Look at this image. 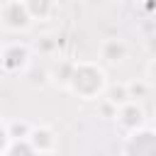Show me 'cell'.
Listing matches in <instances>:
<instances>
[{"label": "cell", "mask_w": 156, "mask_h": 156, "mask_svg": "<svg viewBox=\"0 0 156 156\" xmlns=\"http://www.w3.org/2000/svg\"><path fill=\"white\" fill-rule=\"evenodd\" d=\"M107 73L102 66H98L95 61H76L71 83H68V93L76 95L78 100H100L107 90Z\"/></svg>", "instance_id": "6da1fadb"}, {"label": "cell", "mask_w": 156, "mask_h": 156, "mask_svg": "<svg viewBox=\"0 0 156 156\" xmlns=\"http://www.w3.org/2000/svg\"><path fill=\"white\" fill-rule=\"evenodd\" d=\"M119 151L124 156H156V127L146 122V124L127 132Z\"/></svg>", "instance_id": "7a4b0ae2"}, {"label": "cell", "mask_w": 156, "mask_h": 156, "mask_svg": "<svg viewBox=\"0 0 156 156\" xmlns=\"http://www.w3.org/2000/svg\"><path fill=\"white\" fill-rule=\"evenodd\" d=\"M0 66L5 76H20L32 66V46L24 41H10L0 51Z\"/></svg>", "instance_id": "3957f363"}, {"label": "cell", "mask_w": 156, "mask_h": 156, "mask_svg": "<svg viewBox=\"0 0 156 156\" xmlns=\"http://www.w3.org/2000/svg\"><path fill=\"white\" fill-rule=\"evenodd\" d=\"M0 22H2V29H7V32H27L32 27L34 17L29 15L24 0H2Z\"/></svg>", "instance_id": "277c9868"}, {"label": "cell", "mask_w": 156, "mask_h": 156, "mask_svg": "<svg viewBox=\"0 0 156 156\" xmlns=\"http://www.w3.org/2000/svg\"><path fill=\"white\" fill-rule=\"evenodd\" d=\"M115 119H117V124H119L124 132H132V129L146 124V112H144V107H141L136 100H129V102L119 105Z\"/></svg>", "instance_id": "5b68a950"}, {"label": "cell", "mask_w": 156, "mask_h": 156, "mask_svg": "<svg viewBox=\"0 0 156 156\" xmlns=\"http://www.w3.org/2000/svg\"><path fill=\"white\" fill-rule=\"evenodd\" d=\"M29 139L37 146V154H56L58 151V134L46 124H34L29 132Z\"/></svg>", "instance_id": "8992f818"}, {"label": "cell", "mask_w": 156, "mask_h": 156, "mask_svg": "<svg viewBox=\"0 0 156 156\" xmlns=\"http://www.w3.org/2000/svg\"><path fill=\"white\" fill-rule=\"evenodd\" d=\"M129 56V44L119 37H110L100 44V58L105 63H122Z\"/></svg>", "instance_id": "52a82bcc"}, {"label": "cell", "mask_w": 156, "mask_h": 156, "mask_svg": "<svg viewBox=\"0 0 156 156\" xmlns=\"http://www.w3.org/2000/svg\"><path fill=\"white\" fill-rule=\"evenodd\" d=\"M73 68H76V61L71 58H56L51 66H49V76H51V83L68 90V83H71V76H73Z\"/></svg>", "instance_id": "ba28073f"}, {"label": "cell", "mask_w": 156, "mask_h": 156, "mask_svg": "<svg viewBox=\"0 0 156 156\" xmlns=\"http://www.w3.org/2000/svg\"><path fill=\"white\" fill-rule=\"evenodd\" d=\"M24 5L34 17V22H46L56 12V0H24Z\"/></svg>", "instance_id": "9c48e42d"}, {"label": "cell", "mask_w": 156, "mask_h": 156, "mask_svg": "<svg viewBox=\"0 0 156 156\" xmlns=\"http://www.w3.org/2000/svg\"><path fill=\"white\" fill-rule=\"evenodd\" d=\"M22 80L29 85V88H41V85H46V83H51V76H49V68L46 66H29L24 73H22Z\"/></svg>", "instance_id": "30bf717a"}, {"label": "cell", "mask_w": 156, "mask_h": 156, "mask_svg": "<svg viewBox=\"0 0 156 156\" xmlns=\"http://www.w3.org/2000/svg\"><path fill=\"white\" fill-rule=\"evenodd\" d=\"M37 154V146L32 144L29 136H20V139H12L10 146L5 149L2 156H34Z\"/></svg>", "instance_id": "8fae6325"}, {"label": "cell", "mask_w": 156, "mask_h": 156, "mask_svg": "<svg viewBox=\"0 0 156 156\" xmlns=\"http://www.w3.org/2000/svg\"><path fill=\"white\" fill-rule=\"evenodd\" d=\"M105 98L112 100V102L119 107V105H124V102L132 100V98H129V85H127V83H110L107 90H105Z\"/></svg>", "instance_id": "7c38bea8"}, {"label": "cell", "mask_w": 156, "mask_h": 156, "mask_svg": "<svg viewBox=\"0 0 156 156\" xmlns=\"http://www.w3.org/2000/svg\"><path fill=\"white\" fill-rule=\"evenodd\" d=\"M5 122H7V129H10L12 139L29 136V132H32V127H34V124H29V122H24V119H5Z\"/></svg>", "instance_id": "4fadbf2b"}, {"label": "cell", "mask_w": 156, "mask_h": 156, "mask_svg": "<svg viewBox=\"0 0 156 156\" xmlns=\"http://www.w3.org/2000/svg\"><path fill=\"white\" fill-rule=\"evenodd\" d=\"M34 49H37L39 54L49 56V54H54V51L58 49V39H51V37H41V39L34 44Z\"/></svg>", "instance_id": "5bb4252c"}, {"label": "cell", "mask_w": 156, "mask_h": 156, "mask_svg": "<svg viewBox=\"0 0 156 156\" xmlns=\"http://www.w3.org/2000/svg\"><path fill=\"white\" fill-rule=\"evenodd\" d=\"M129 85V98L132 100H141V98H146V93H149V83H144V80H132V83H127Z\"/></svg>", "instance_id": "9a60e30c"}, {"label": "cell", "mask_w": 156, "mask_h": 156, "mask_svg": "<svg viewBox=\"0 0 156 156\" xmlns=\"http://www.w3.org/2000/svg\"><path fill=\"white\" fill-rule=\"evenodd\" d=\"M146 76H149V80H151V83H156V58H151V61H149V66H146Z\"/></svg>", "instance_id": "2e32d148"}, {"label": "cell", "mask_w": 156, "mask_h": 156, "mask_svg": "<svg viewBox=\"0 0 156 156\" xmlns=\"http://www.w3.org/2000/svg\"><path fill=\"white\" fill-rule=\"evenodd\" d=\"M119 2H124V5H132V2H141V0H119Z\"/></svg>", "instance_id": "e0dca14e"}, {"label": "cell", "mask_w": 156, "mask_h": 156, "mask_svg": "<svg viewBox=\"0 0 156 156\" xmlns=\"http://www.w3.org/2000/svg\"><path fill=\"white\" fill-rule=\"evenodd\" d=\"M151 124H154V127H156V112H154V119H151Z\"/></svg>", "instance_id": "ac0fdd59"}]
</instances>
